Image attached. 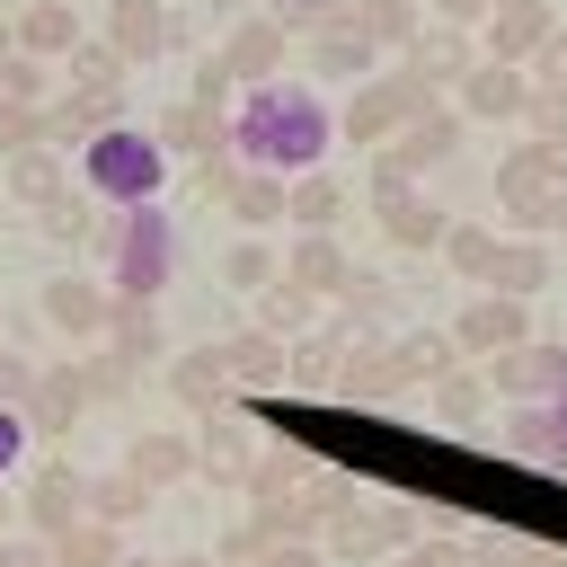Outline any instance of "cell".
Segmentation results:
<instances>
[{"mask_svg": "<svg viewBox=\"0 0 567 567\" xmlns=\"http://www.w3.org/2000/svg\"><path fill=\"white\" fill-rule=\"evenodd\" d=\"M549 35H558L549 0H496V18H487V62H532Z\"/></svg>", "mask_w": 567, "mask_h": 567, "instance_id": "9a60e30c", "label": "cell"}, {"mask_svg": "<svg viewBox=\"0 0 567 567\" xmlns=\"http://www.w3.org/2000/svg\"><path fill=\"white\" fill-rule=\"evenodd\" d=\"M0 44H9V27H0Z\"/></svg>", "mask_w": 567, "mask_h": 567, "instance_id": "db71d44e", "label": "cell"}, {"mask_svg": "<svg viewBox=\"0 0 567 567\" xmlns=\"http://www.w3.org/2000/svg\"><path fill=\"white\" fill-rule=\"evenodd\" d=\"M257 319H266V337H284V328H310V292L275 275V284H266V310H257Z\"/></svg>", "mask_w": 567, "mask_h": 567, "instance_id": "f35d334b", "label": "cell"}, {"mask_svg": "<svg viewBox=\"0 0 567 567\" xmlns=\"http://www.w3.org/2000/svg\"><path fill=\"white\" fill-rule=\"evenodd\" d=\"M478 408H487V372H443V381H434V416H443L452 434H470Z\"/></svg>", "mask_w": 567, "mask_h": 567, "instance_id": "836d02e7", "label": "cell"}, {"mask_svg": "<svg viewBox=\"0 0 567 567\" xmlns=\"http://www.w3.org/2000/svg\"><path fill=\"white\" fill-rule=\"evenodd\" d=\"M523 106H532L523 62H470L461 71V115H523Z\"/></svg>", "mask_w": 567, "mask_h": 567, "instance_id": "ac0fdd59", "label": "cell"}, {"mask_svg": "<svg viewBox=\"0 0 567 567\" xmlns=\"http://www.w3.org/2000/svg\"><path fill=\"white\" fill-rule=\"evenodd\" d=\"M221 363H230V390H284V337H266V328L230 337Z\"/></svg>", "mask_w": 567, "mask_h": 567, "instance_id": "cb8c5ba5", "label": "cell"}, {"mask_svg": "<svg viewBox=\"0 0 567 567\" xmlns=\"http://www.w3.org/2000/svg\"><path fill=\"white\" fill-rule=\"evenodd\" d=\"M487 390L496 399H558L567 390V346H549V337H523V346H505V354H487Z\"/></svg>", "mask_w": 567, "mask_h": 567, "instance_id": "ba28073f", "label": "cell"}, {"mask_svg": "<svg viewBox=\"0 0 567 567\" xmlns=\"http://www.w3.org/2000/svg\"><path fill=\"white\" fill-rule=\"evenodd\" d=\"M27 434H35V425H27V408H0V478L27 461Z\"/></svg>", "mask_w": 567, "mask_h": 567, "instance_id": "b9f144b4", "label": "cell"}, {"mask_svg": "<svg viewBox=\"0 0 567 567\" xmlns=\"http://www.w3.org/2000/svg\"><path fill=\"white\" fill-rule=\"evenodd\" d=\"M221 275H230V284H239V292H266V284H275V275H284V257H275V248H257V239H239V248H230V257H221Z\"/></svg>", "mask_w": 567, "mask_h": 567, "instance_id": "74e56055", "label": "cell"}, {"mask_svg": "<svg viewBox=\"0 0 567 567\" xmlns=\"http://www.w3.org/2000/svg\"><path fill=\"white\" fill-rule=\"evenodd\" d=\"M408 62H416V80H425V89H434V80H461V71H470V35H461V27H434V35L416 27Z\"/></svg>", "mask_w": 567, "mask_h": 567, "instance_id": "4dcf8cb0", "label": "cell"}, {"mask_svg": "<svg viewBox=\"0 0 567 567\" xmlns=\"http://www.w3.org/2000/svg\"><path fill=\"white\" fill-rule=\"evenodd\" d=\"M151 133H159V151H168V159H177V151H186V159H221V151H230V115H221V106H204V97H177Z\"/></svg>", "mask_w": 567, "mask_h": 567, "instance_id": "5bb4252c", "label": "cell"}, {"mask_svg": "<svg viewBox=\"0 0 567 567\" xmlns=\"http://www.w3.org/2000/svg\"><path fill=\"white\" fill-rule=\"evenodd\" d=\"M0 523H9V496H0Z\"/></svg>", "mask_w": 567, "mask_h": 567, "instance_id": "f5cc1de1", "label": "cell"}, {"mask_svg": "<svg viewBox=\"0 0 567 567\" xmlns=\"http://www.w3.org/2000/svg\"><path fill=\"white\" fill-rule=\"evenodd\" d=\"M168 390H177L195 416H213V408L230 399V363H221V346H204V354H177V363H168Z\"/></svg>", "mask_w": 567, "mask_h": 567, "instance_id": "d4e9b609", "label": "cell"}, {"mask_svg": "<svg viewBox=\"0 0 567 567\" xmlns=\"http://www.w3.org/2000/svg\"><path fill=\"white\" fill-rule=\"evenodd\" d=\"M18 53H35V62L80 53V18H71V0H35V9L18 18Z\"/></svg>", "mask_w": 567, "mask_h": 567, "instance_id": "4316f807", "label": "cell"}, {"mask_svg": "<svg viewBox=\"0 0 567 567\" xmlns=\"http://www.w3.org/2000/svg\"><path fill=\"white\" fill-rule=\"evenodd\" d=\"M372 62H381V44H372L354 18H328V27L310 35V71H328V80H372Z\"/></svg>", "mask_w": 567, "mask_h": 567, "instance_id": "ffe728a7", "label": "cell"}, {"mask_svg": "<svg viewBox=\"0 0 567 567\" xmlns=\"http://www.w3.org/2000/svg\"><path fill=\"white\" fill-rule=\"evenodd\" d=\"M461 558H470V567H514V540H505V532H470Z\"/></svg>", "mask_w": 567, "mask_h": 567, "instance_id": "7bdbcfd3", "label": "cell"}, {"mask_svg": "<svg viewBox=\"0 0 567 567\" xmlns=\"http://www.w3.org/2000/svg\"><path fill=\"white\" fill-rule=\"evenodd\" d=\"M80 408H89V372H71V363L35 372V390H27V425H35V434H62Z\"/></svg>", "mask_w": 567, "mask_h": 567, "instance_id": "7402d4cb", "label": "cell"}, {"mask_svg": "<svg viewBox=\"0 0 567 567\" xmlns=\"http://www.w3.org/2000/svg\"><path fill=\"white\" fill-rule=\"evenodd\" d=\"M408 115H425V80H416V71H372V80L354 89V106H346L337 133H354V142H390Z\"/></svg>", "mask_w": 567, "mask_h": 567, "instance_id": "8992f818", "label": "cell"}, {"mask_svg": "<svg viewBox=\"0 0 567 567\" xmlns=\"http://www.w3.org/2000/svg\"><path fill=\"white\" fill-rule=\"evenodd\" d=\"M540 284H549V248H540V239H496V257H487V292L532 301Z\"/></svg>", "mask_w": 567, "mask_h": 567, "instance_id": "603a6c76", "label": "cell"}, {"mask_svg": "<svg viewBox=\"0 0 567 567\" xmlns=\"http://www.w3.org/2000/svg\"><path fill=\"white\" fill-rule=\"evenodd\" d=\"M284 186H292V177H266V168H239L230 151H221V159H204V195H221V204H230V213H239L248 230H266V221H284Z\"/></svg>", "mask_w": 567, "mask_h": 567, "instance_id": "9c48e42d", "label": "cell"}, {"mask_svg": "<svg viewBox=\"0 0 567 567\" xmlns=\"http://www.w3.org/2000/svg\"><path fill=\"white\" fill-rule=\"evenodd\" d=\"M337 142V115L319 106V89L301 80H257L239 106H230V159L239 168H266V177H310Z\"/></svg>", "mask_w": 567, "mask_h": 567, "instance_id": "6da1fadb", "label": "cell"}, {"mask_svg": "<svg viewBox=\"0 0 567 567\" xmlns=\"http://www.w3.org/2000/svg\"><path fill=\"white\" fill-rule=\"evenodd\" d=\"M0 567H53V549H35V540H0Z\"/></svg>", "mask_w": 567, "mask_h": 567, "instance_id": "7dc6e473", "label": "cell"}, {"mask_svg": "<svg viewBox=\"0 0 567 567\" xmlns=\"http://www.w3.org/2000/svg\"><path fill=\"white\" fill-rule=\"evenodd\" d=\"M532 124H540V142H567V89H532V106H523Z\"/></svg>", "mask_w": 567, "mask_h": 567, "instance_id": "60d3db41", "label": "cell"}, {"mask_svg": "<svg viewBox=\"0 0 567 567\" xmlns=\"http://www.w3.org/2000/svg\"><path fill=\"white\" fill-rule=\"evenodd\" d=\"M168 567H213V558H168Z\"/></svg>", "mask_w": 567, "mask_h": 567, "instance_id": "816d5d0a", "label": "cell"}, {"mask_svg": "<svg viewBox=\"0 0 567 567\" xmlns=\"http://www.w3.org/2000/svg\"><path fill=\"white\" fill-rule=\"evenodd\" d=\"M257 567H328V549H310V540H266Z\"/></svg>", "mask_w": 567, "mask_h": 567, "instance_id": "f6af8a7d", "label": "cell"}, {"mask_svg": "<svg viewBox=\"0 0 567 567\" xmlns=\"http://www.w3.org/2000/svg\"><path fill=\"white\" fill-rule=\"evenodd\" d=\"M354 27H363L372 44H416V0H363Z\"/></svg>", "mask_w": 567, "mask_h": 567, "instance_id": "d590c367", "label": "cell"}, {"mask_svg": "<svg viewBox=\"0 0 567 567\" xmlns=\"http://www.w3.org/2000/svg\"><path fill=\"white\" fill-rule=\"evenodd\" d=\"M443 372H452V337H434V328H408V337H390V346L354 354L337 399H399L408 381H443Z\"/></svg>", "mask_w": 567, "mask_h": 567, "instance_id": "277c9868", "label": "cell"}, {"mask_svg": "<svg viewBox=\"0 0 567 567\" xmlns=\"http://www.w3.org/2000/svg\"><path fill=\"white\" fill-rule=\"evenodd\" d=\"M284 284H301V292L319 301V292H346V284H354V266H346V248H337L328 230H301V239L284 248Z\"/></svg>", "mask_w": 567, "mask_h": 567, "instance_id": "d6986e66", "label": "cell"}, {"mask_svg": "<svg viewBox=\"0 0 567 567\" xmlns=\"http://www.w3.org/2000/svg\"><path fill=\"white\" fill-rule=\"evenodd\" d=\"M9 195H18V204H35V213H53V204L71 195V159H62L53 142L18 151V159H9Z\"/></svg>", "mask_w": 567, "mask_h": 567, "instance_id": "44dd1931", "label": "cell"}, {"mask_svg": "<svg viewBox=\"0 0 567 567\" xmlns=\"http://www.w3.org/2000/svg\"><path fill=\"white\" fill-rule=\"evenodd\" d=\"M35 301L62 337H106V319H115V284H89V275H53Z\"/></svg>", "mask_w": 567, "mask_h": 567, "instance_id": "4fadbf2b", "label": "cell"}, {"mask_svg": "<svg viewBox=\"0 0 567 567\" xmlns=\"http://www.w3.org/2000/svg\"><path fill=\"white\" fill-rule=\"evenodd\" d=\"M523 567H567V549H532V558H523Z\"/></svg>", "mask_w": 567, "mask_h": 567, "instance_id": "681fc988", "label": "cell"}, {"mask_svg": "<svg viewBox=\"0 0 567 567\" xmlns=\"http://www.w3.org/2000/svg\"><path fill=\"white\" fill-rule=\"evenodd\" d=\"M80 186L97 195V204H159V186H168V151H159V133H142V124H97L89 142H80Z\"/></svg>", "mask_w": 567, "mask_h": 567, "instance_id": "7a4b0ae2", "label": "cell"}, {"mask_svg": "<svg viewBox=\"0 0 567 567\" xmlns=\"http://www.w3.org/2000/svg\"><path fill=\"white\" fill-rule=\"evenodd\" d=\"M18 514H27V532H35V540H62L71 523H89V478L53 461V470H35V478H27Z\"/></svg>", "mask_w": 567, "mask_h": 567, "instance_id": "8fae6325", "label": "cell"}, {"mask_svg": "<svg viewBox=\"0 0 567 567\" xmlns=\"http://www.w3.org/2000/svg\"><path fill=\"white\" fill-rule=\"evenodd\" d=\"M168 0H106V44L124 53V62H159L168 53Z\"/></svg>", "mask_w": 567, "mask_h": 567, "instance_id": "2e32d148", "label": "cell"}, {"mask_svg": "<svg viewBox=\"0 0 567 567\" xmlns=\"http://www.w3.org/2000/svg\"><path fill=\"white\" fill-rule=\"evenodd\" d=\"M408 540H416V514H408V505H363V496H354V505H337V514L319 523V549H328V558H354V567H363V558H390V549H408Z\"/></svg>", "mask_w": 567, "mask_h": 567, "instance_id": "5b68a950", "label": "cell"}, {"mask_svg": "<svg viewBox=\"0 0 567 567\" xmlns=\"http://www.w3.org/2000/svg\"><path fill=\"white\" fill-rule=\"evenodd\" d=\"M204 425H213V434L195 443V470H204V478H221V487H248V470H257L248 434H239L230 416H204Z\"/></svg>", "mask_w": 567, "mask_h": 567, "instance_id": "83f0119b", "label": "cell"}, {"mask_svg": "<svg viewBox=\"0 0 567 567\" xmlns=\"http://www.w3.org/2000/svg\"><path fill=\"white\" fill-rule=\"evenodd\" d=\"M532 89H567V35H549V44L532 53Z\"/></svg>", "mask_w": 567, "mask_h": 567, "instance_id": "ee69618b", "label": "cell"}, {"mask_svg": "<svg viewBox=\"0 0 567 567\" xmlns=\"http://www.w3.org/2000/svg\"><path fill=\"white\" fill-rule=\"evenodd\" d=\"M284 9H292V18H319V27H328V9H346V0H284Z\"/></svg>", "mask_w": 567, "mask_h": 567, "instance_id": "c3c4849f", "label": "cell"}, {"mask_svg": "<svg viewBox=\"0 0 567 567\" xmlns=\"http://www.w3.org/2000/svg\"><path fill=\"white\" fill-rule=\"evenodd\" d=\"M124 470L159 496V487H177V478H195V443H177V434H133V452H124Z\"/></svg>", "mask_w": 567, "mask_h": 567, "instance_id": "484cf974", "label": "cell"}, {"mask_svg": "<svg viewBox=\"0 0 567 567\" xmlns=\"http://www.w3.org/2000/svg\"><path fill=\"white\" fill-rule=\"evenodd\" d=\"M523 337H532V310H523L514 292H478V301L452 319V346H461V354H478V363H487V354H505V346H523Z\"/></svg>", "mask_w": 567, "mask_h": 567, "instance_id": "7c38bea8", "label": "cell"}, {"mask_svg": "<svg viewBox=\"0 0 567 567\" xmlns=\"http://www.w3.org/2000/svg\"><path fill=\"white\" fill-rule=\"evenodd\" d=\"M0 97H18V106H53L44 62H35V53H0Z\"/></svg>", "mask_w": 567, "mask_h": 567, "instance_id": "8d00e7d4", "label": "cell"}, {"mask_svg": "<svg viewBox=\"0 0 567 567\" xmlns=\"http://www.w3.org/2000/svg\"><path fill=\"white\" fill-rule=\"evenodd\" d=\"M284 213H292L301 230H337V213H346V186H337L328 168H310V177H292V186H284Z\"/></svg>", "mask_w": 567, "mask_h": 567, "instance_id": "f1b7e54d", "label": "cell"}, {"mask_svg": "<svg viewBox=\"0 0 567 567\" xmlns=\"http://www.w3.org/2000/svg\"><path fill=\"white\" fill-rule=\"evenodd\" d=\"M443 257H452V266H461L470 284H487V257H496V230H487V221H452V230H443Z\"/></svg>", "mask_w": 567, "mask_h": 567, "instance_id": "e575fe53", "label": "cell"}, {"mask_svg": "<svg viewBox=\"0 0 567 567\" xmlns=\"http://www.w3.org/2000/svg\"><path fill=\"white\" fill-rule=\"evenodd\" d=\"M399 567H470V558H461V540H408Z\"/></svg>", "mask_w": 567, "mask_h": 567, "instance_id": "bcb514c9", "label": "cell"}, {"mask_svg": "<svg viewBox=\"0 0 567 567\" xmlns=\"http://www.w3.org/2000/svg\"><path fill=\"white\" fill-rule=\"evenodd\" d=\"M115 567H159V558H133V549H124V558H115Z\"/></svg>", "mask_w": 567, "mask_h": 567, "instance_id": "f907efd6", "label": "cell"}, {"mask_svg": "<svg viewBox=\"0 0 567 567\" xmlns=\"http://www.w3.org/2000/svg\"><path fill=\"white\" fill-rule=\"evenodd\" d=\"M372 204H381V230L399 239V248H443V204L416 186V177H372Z\"/></svg>", "mask_w": 567, "mask_h": 567, "instance_id": "30bf717a", "label": "cell"}, {"mask_svg": "<svg viewBox=\"0 0 567 567\" xmlns=\"http://www.w3.org/2000/svg\"><path fill=\"white\" fill-rule=\"evenodd\" d=\"M106 346H115V363H142V354H159L168 337H159V319H151V301H124V292H115V319H106Z\"/></svg>", "mask_w": 567, "mask_h": 567, "instance_id": "1f68e13d", "label": "cell"}, {"mask_svg": "<svg viewBox=\"0 0 567 567\" xmlns=\"http://www.w3.org/2000/svg\"><path fill=\"white\" fill-rule=\"evenodd\" d=\"M0 354H9V346H0Z\"/></svg>", "mask_w": 567, "mask_h": 567, "instance_id": "11a10c76", "label": "cell"}, {"mask_svg": "<svg viewBox=\"0 0 567 567\" xmlns=\"http://www.w3.org/2000/svg\"><path fill=\"white\" fill-rule=\"evenodd\" d=\"M213 62H221L230 80H248V89H257V80H275V71H284V18H239V27H230V44H221Z\"/></svg>", "mask_w": 567, "mask_h": 567, "instance_id": "e0dca14e", "label": "cell"}, {"mask_svg": "<svg viewBox=\"0 0 567 567\" xmlns=\"http://www.w3.org/2000/svg\"><path fill=\"white\" fill-rule=\"evenodd\" d=\"M35 142H44V106L0 97V159H18V151H35Z\"/></svg>", "mask_w": 567, "mask_h": 567, "instance_id": "ab89813d", "label": "cell"}, {"mask_svg": "<svg viewBox=\"0 0 567 567\" xmlns=\"http://www.w3.org/2000/svg\"><path fill=\"white\" fill-rule=\"evenodd\" d=\"M461 106H425V115H408L399 133H390V151L372 159V177H416V168H434V159H452L461 151Z\"/></svg>", "mask_w": 567, "mask_h": 567, "instance_id": "52a82bcc", "label": "cell"}, {"mask_svg": "<svg viewBox=\"0 0 567 567\" xmlns=\"http://www.w3.org/2000/svg\"><path fill=\"white\" fill-rule=\"evenodd\" d=\"M106 284H115L124 301H159V292L177 284V221H168L159 204H133V213L115 221V239H106Z\"/></svg>", "mask_w": 567, "mask_h": 567, "instance_id": "3957f363", "label": "cell"}, {"mask_svg": "<svg viewBox=\"0 0 567 567\" xmlns=\"http://www.w3.org/2000/svg\"><path fill=\"white\" fill-rule=\"evenodd\" d=\"M89 514H97V523H115V532H124V523H133V514H151V487H142V478H133V470H106V478H89Z\"/></svg>", "mask_w": 567, "mask_h": 567, "instance_id": "d6a6232c", "label": "cell"}, {"mask_svg": "<svg viewBox=\"0 0 567 567\" xmlns=\"http://www.w3.org/2000/svg\"><path fill=\"white\" fill-rule=\"evenodd\" d=\"M44 549H53V567H115V558H124V532L89 514V523H71V532L44 540Z\"/></svg>", "mask_w": 567, "mask_h": 567, "instance_id": "f546056e", "label": "cell"}]
</instances>
